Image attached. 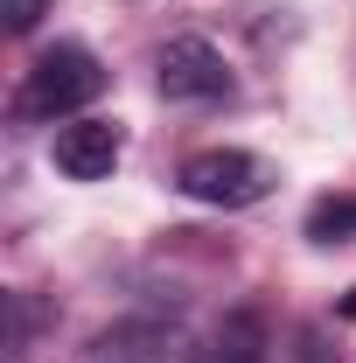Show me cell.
Wrapping results in <instances>:
<instances>
[{
    "label": "cell",
    "instance_id": "obj_7",
    "mask_svg": "<svg viewBox=\"0 0 356 363\" xmlns=\"http://www.w3.org/2000/svg\"><path fill=\"white\" fill-rule=\"evenodd\" d=\"M301 230L308 245H356V196H321Z\"/></svg>",
    "mask_w": 356,
    "mask_h": 363
},
{
    "label": "cell",
    "instance_id": "obj_6",
    "mask_svg": "<svg viewBox=\"0 0 356 363\" xmlns=\"http://www.w3.org/2000/svg\"><path fill=\"white\" fill-rule=\"evenodd\" d=\"M210 363H266V321L252 315V308L223 315L217 342H210Z\"/></svg>",
    "mask_w": 356,
    "mask_h": 363
},
{
    "label": "cell",
    "instance_id": "obj_4",
    "mask_svg": "<svg viewBox=\"0 0 356 363\" xmlns=\"http://www.w3.org/2000/svg\"><path fill=\"white\" fill-rule=\"evenodd\" d=\"M84 363H210V350L182 328V321H119V328H105V335H91Z\"/></svg>",
    "mask_w": 356,
    "mask_h": 363
},
{
    "label": "cell",
    "instance_id": "obj_1",
    "mask_svg": "<svg viewBox=\"0 0 356 363\" xmlns=\"http://www.w3.org/2000/svg\"><path fill=\"white\" fill-rule=\"evenodd\" d=\"M98 91H105V63H98L84 43H56V49H43L35 70L21 77L14 119H21V126H63V119L84 112Z\"/></svg>",
    "mask_w": 356,
    "mask_h": 363
},
{
    "label": "cell",
    "instance_id": "obj_3",
    "mask_svg": "<svg viewBox=\"0 0 356 363\" xmlns=\"http://www.w3.org/2000/svg\"><path fill=\"white\" fill-rule=\"evenodd\" d=\"M154 91L168 105H217V98H230V63L217 56V43L175 35V43H161V56H154Z\"/></svg>",
    "mask_w": 356,
    "mask_h": 363
},
{
    "label": "cell",
    "instance_id": "obj_9",
    "mask_svg": "<svg viewBox=\"0 0 356 363\" xmlns=\"http://www.w3.org/2000/svg\"><path fill=\"white\" fill-rule=\"evenodd\" d=\"M335 315H343V321H356V286L343 294V301H335Z\"/></svg>",
    "mask_w": 356,
    "mask_h": 363
},
{
    "label": "cell",
    "instance_id": "obj_5",
    "mask_svg": "<svg viewBox=\"0 0 356 363\" xmlns=\"http://www.w3.org/2000/svg\"><path fill=\"white\" fill-rule=\"evenodd\" d=\"M119 154H126L119 119H63L56 140H49L56 175H70V182H105L112 168H119Z\"/></svg>",
    "mask_w": 356,
    "mask_h": 363
},
{
    "label": "cell",
    "instance_id": "obj_2",
    "mask_svg": "<svg viewBox=\"0 0 356 363\" xmlns=\"http://www.w3.org/2000/svg\"><path fill=\"white\" fill-rule=\"evenodd\" d=\"M272 182H279L272 161L245 154V147H203L175 168V189L189 203H210V210H252L272 196Z\"/></svg>",
    "mask_w": 356,
    "mask_h": 363
},
{
    "label": "cell",
    "instance_id": "obj_8",
    "mask_svg": "<svg viewBox=\"0 0 356 363\" xmlns=\"http://www.w3.org/2000/svg\"><path fill=\"white\" fill-rule=\"evenodd\" d=\"M43 14H49V0H0V28L7 35H28Z\"/></svg>",
    "mask_w": 356,
    "mask_h": 363
}]
</instances>
